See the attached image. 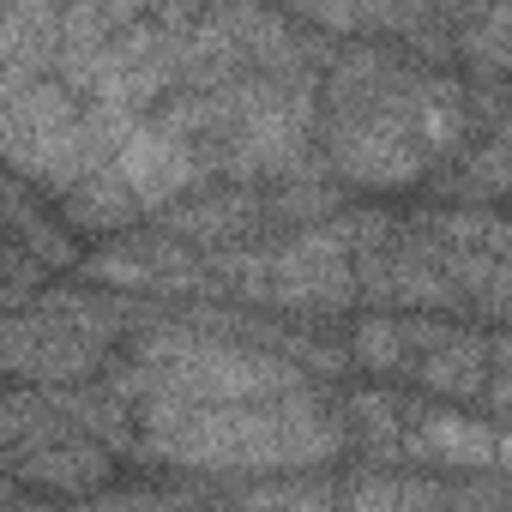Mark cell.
Returning a JSON list of instances; mask_svg holds the SVG:
<instances>
[{
  "instance_id": "cell-2",
  "label": "cell",
  "mask_w": 512,
  "mask_h": 512,
  "mask_svg": "<svg viewBox=\"0 0 512 512\" xmlns=\"http://www.w3.org/2000/svg\"><path fill=\"white\" fill-rule=\"evenodd\" d=\"M115 175L127 181L133 205H157V199H175L199 175V157L187 151V139L175 127H127Z\"/></svg>"
},
{
  "instance_id": "cell-3",
  "label": "cell",
  "mask_w": 512,
  "mask_h": 512,
  "mask_svg": "<svg viewBox=\"0 0 512 512\" xmlns=\"http://www.w3.org/2000/svg\"><path fill=\"white\" fill-rule=\"evenodd\" d=\"M410 452H440L452 464H476V458H500V440H494V428H470L464 416H416Z\"/></svg>"
},
{
  "instance_id": "cell-5",
  "label": "cell",
  "mask_w": 512,
  "mask_h": 512,
  "mask_svg": "<svg viewBox=\"0 0 512 512\" xmlns=\"http://www.w3.org/2000/svg\"><path fill=\"white\" fill-rule=\"evenodd\" d=\"M356 356H362L368 368L404 362V356H410V350H404V320H362V326H356Z\"/></svg>"
},
{
  "instance_id": "cell-4",
  "label": "cell",
  "mask_w": 512,
  "mask_h": 512,
  "mask_svg": "<svg viewBox=\"0 0 512 512\" xmlns=\"http://www.w3.org/2000/svg\"><path fill=\"white\" fill-rule=\"evenodd\" d=\"M103 470H109V458L97 446H79V440H61V446L25 458V476L55 482V488H91V482H103Z\"/></svg>"
},
{
  "instance_id": "cell-1",
  "label": "cell",
  "mask_w": 512,
  "mask_h": 512,
  "mask_svg": "<svg viewBox=\"0 0 512 512\" xmlns=\"http://www.w3.org/2000/svg\"><path fill=\"white\" fill-rule=\"evenodd\" d=\"M151 446L175 464H308L338 428L296 398L272 404H151Z\"/></svg>"
}]
</instances>
